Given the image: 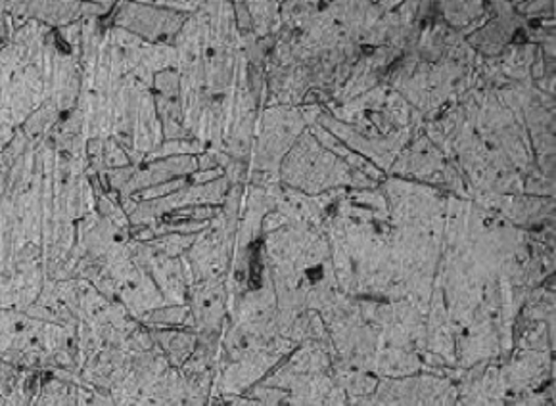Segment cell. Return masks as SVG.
I'll list each match as a JSON object with an SVG mask.
<instances>
[{
    "label": "cell",
    "instance_id": "cell-2",
    "mask_svg": "<svg viewBox=\"0 0 556 406\" xmlns=\"http://www.w3.org/2000/svg\"><path fill=\"white\" fill-rule=\"evenodd\" d=\"M81 380L70 372H45L27 406H79Z\"/></svg>",
    "mask_w": 556,
    "mask_h": 406
},
{
    "label": "cell",
    "instance_id": "cell-1",
    "mask_svg": "<svg viewBox=\"0 0 556 406\" xmlns=\"http://www.w3.org/2000/svg\"><path fill=\"white\" fill-rule=\"evenodd\" d=\"M0 360L22 370L70 372L77 368V330L0 309Z\"/></svg>",
    "mask_w": 556,
    "mask_h": 406
},
{
    "label": "cell",
    "instance_id": "cell-3",
    "mask_svg": "<svg viewBox=\"0 0 556 406\" xmlns=\"http://www.w3.org/2000/svg\"><path fill=\"white\" fill-rule=\"evenodd\" d=\"M29 16L49 29H62L81 20V2H29Z\"/></svg>",
    "mask_w": 556,
    "mask_h": 406
},
{
    "label": "cell",
    "instance_id": "cell-4",
    "mask_svg": "<svg viewBox=\"0 0 556 406\" xmlns=\"http://www.w3.org/2000/svg\"><path fill=\"white\" fill-rule=\"evenodd\" d=\"M79 406H115V403L108 391L81 382V385H79Z\"/></svg>",
    "mask_w": 556,
    "mask_h": 406
}]
</instances>
